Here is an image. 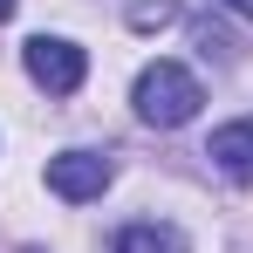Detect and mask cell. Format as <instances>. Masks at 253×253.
<instances>
[{"mask_svg": "<svg viewBox=\"0 0 253 253\" xmlns=\"http://www.w3.org/2000/svg\"><path fill=\"white\" fill-rule=\"evenodd\" d=\"M124 14H130V28H137V35H158V28L178 21V0H130Z\"/></svg>", "mask_w": 253, "mask_h": 253, "instance_id": "8992f818", "label": "cell"}, {"mask_svg": "<svg viewBox=\"0 0 253 253\" xmlns=\"http://www.w3.org/2000/svg\"><path fill=\"white\" fill-rule=\"evenodd\" d=\"M21 62H28V76L48 89V96H76L89 76V55L76 42H62V35H35V42L21 48Z\"/></svg>", "mask_w": 253, "mask_h": 253, "instance_id": "7a4b0ae2", "label": "cell"}, {"mask_svg": "<svg viewBox=\"0 0 253 253\" xmlns=\"http://www.w3.org/2000/svg\"><path fill=\"white\" fill-rule=\"evenodd\" d=\"M199 103H206V89H199V76H192L185 62H151V69L137 76V117L158 124V130L192 124Z\"/></svg>", "mask_w": 253, "mask_h": 253, "instance_id": "6da1fadb", "label": "cell"}, {"mask_svg": "<svg viewBox=\"0 0 253 253\" xmlns=\"http://www.w3.org/2000/svg\"><path fill=\"white\" fill-rule=\"evenodd\" d=\"M226 7H233V14H247V21H253V0H226Z\"/></svg>", "mask_w": 253, "mask_h": 253, "instance_id": "52a82bcc", "label": "cell"}, {"mask_svg": "<svg viewBox=\"0 0 253 253\" xmlns=\"http://www.w3.org/2000/svg\"><path fill=\"white\" fill-rule=\"evenodd\" d=\"M14 7H21V0H0V21H14Z\"/></svg>", "mask_w": 253, "mask_h": 253, "instance_id": "ba28073f", "label": "cell"}, {"mask_svg": "<svg viewBox=\"0 0 253 253\" xmlns=\"http://www.w3.org/2000/svg\"><path fill=\"white\" fill-rule=\"evenodd\" d=\"M110 253H185V233L165 226V219H137V226H124L110 240Z\"/></svg>", "mask_w": 253, "mask_h": 253, "instance_id": "5b68a950", "label": "cell"}, {"mask_svg": "<svg viewBox=\"0 0 253 253\" xmlns=\"http://www.w3.org/2000/svg\"><path fill=\"white\" fill-rule=\"evenodd\" d=\"M206 158H212V171H219V178L253 185V117H240V124H226V130H212Z\"/></svg>", "mask_w": 253, "mask_h": 253, "instance_id": "277c9868", "label": "cell"}, {"mask_svg": "<svg viewBox=\"0 0 253 253\" xmlns=\"http://www.w3.org/2000/svg\"><path fill=\"white\" fill-rule=\"evenodd\" d=\"M110 178H117V165H110L103 151H62V158H48V192H55V199H69V206L103 199V192H110Z\"/></svg>", "mask_w": 253, "mask_h": 253, "instance_id": "3957f363", "label": "cell"}]
</instances>
